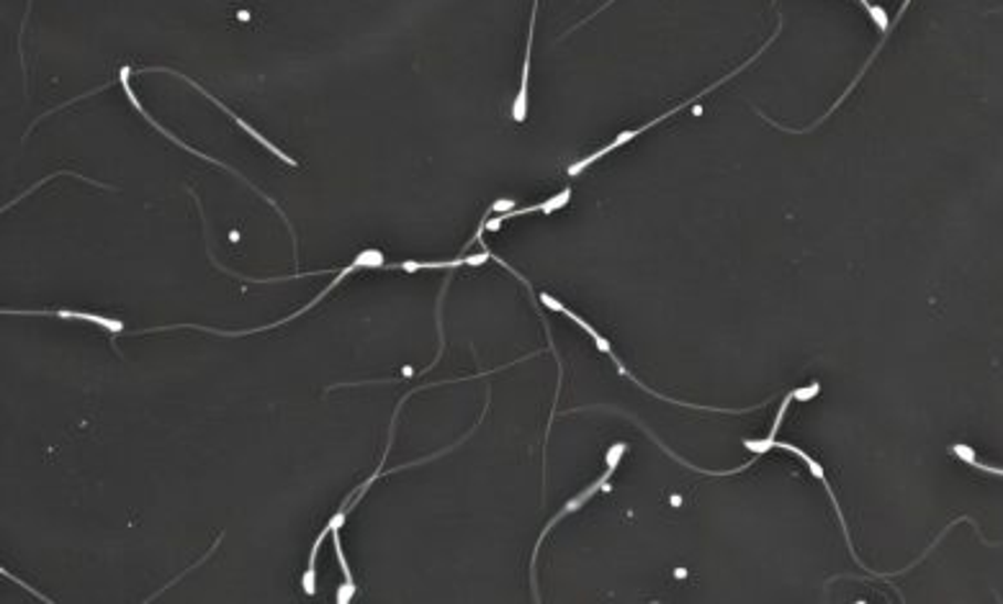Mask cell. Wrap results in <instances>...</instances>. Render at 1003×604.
Segmentation results:
<instances>
[{
    "mask_svg": "<svg viewBox=\"0 0 1003 604\" xmlns=\"http://www.w3.org/2000/svg\"><path fill=\"white\" fill-rule=\"evenodd\" d=\"M360 268H371V271H376V268H389V263H387V261H383L381 250H376V247H368V250H363V253H360V255L356 257V261H352V263L348 265V268H342L340 273H337V276H335L332 284H330V286H327L323 294L315 296V299H312L309 304H304V309H299V311H296V314H292V317H286V319L276 321V325H265V327H255V329H242V332H226V329H214V327H199V325H180V327H160V329H158V332H168V329H201V332H209V335H222V337H242V335L268 332V329L278 327V325H284V321H292V319H296V317H299V314H304V311L315 309V304L323 301V299H325V296L332 292V288L340 286V284H342V280L350 276V273H356V271H360Z\"/></svg>",
    "mask_w": 1003,
    "mask_h": 604,
    "instance_id": "1",
    "label": "cell"
},
{
    "mask_svg": "<svg viewBox=\"0 0 1003 604\" xmlns=\"http://www.w3.org/2000/svg\"><path fill=\"white\" fill-rule=\"evenodd\" d=\"M780 29H782V23H780V27H778V31H774V34H772V39H770V42H767V44H764V46H762V50H759V52H757V54H754V57H751V60H749V62H743V65H741V67H739V70H733V73H731V75H726V77H720V81H718V83H712V85H708V91H703V93H697V96H693V98H689V100H685V104H677V106H674V108H669V112H667V114H662V116H656V119H654V121H648V124H644V127H638V129H633V131H623V135H617V137H615V139H613V142H610V145H605V147H602V150H598V152H592V155H590V157H584V160H579V162H577V165H571V168H569V176H579V172H582V170H587V168H590V165H592V162H598V160H600V157H605V155H608V152H613V150H617V147H623V145H625V142H631V139H636V137H638V135H644V131H648V129H654V127H656V124H662V121H664V119H669V116H674V114H677V112H682V108H687V106H689V104H697V100H700V98H703V96H708V93H710V91H716V88H720V85H724V83H728V81H731V77H733V75H739V73H741V70H747V67H749V65H751V62H754V60H757V57H759V54H762V52H764V50H770V44H772V42H774V39H778V34H780Z\"/></svg>",
    "mask_w": 1003,
    "mask_h": 604,
    "instance_id": "2",
    "label": "cell"
},
{
    "mask_svg": "<svg viewBox=\"0 0 1003 604\" xmlns=\"http://www.w3.org/2000/svg\"><path fill=\"white\" fill-rule=\"evenodd\" d=\"M623 455H625V445H623V443L613 445V448H610V451H608V468H605V474H602V476H600V478H598V481H594V484L587 486V489H584L582 494H579V497L569 499V501H567V505H563V507L559 509V515H556V517H553V520L546 524L543 532H540V538H538V543H536V553H532V559H530V579H532V594H536V600H540V597H538V584H536V559H538V551H540V543H543V538L548 536V532H551V528H556V524H559V522L563 520V517L571 515V512H577V509H579V507H584V505H587V501H590V499L594 497V494H598V491L602 489V486H605V484L610 481V476H613V474H615L617 463H621Z\"/></svg>",
    "mask_w": 1003,
    "mask_h": 604,
    "instance_id": "3",
    "label": "cell"
},
{
    "mask_svg": "<svg viewBox=\"0 0 1003 604\" xmlns=\"http://www.w3.org/2000/svg\"><path fill=\"white\" fill-rule=\"evenodd\" d=\"M137 73H168V75H172V77H180V81L188 83V85H193V88H196V91H201V96H207V98L211 100V104H214L217 108H222V112H224L226 116H230V119H232L234 124H237V127H240V129H245L250 137L257 139V142H261V145L265 147V150H271L273 155L281 157V160H284V162L288 165V168H299V162H296V160H294V157H288V155H286L284 150H278V147H276V145H271V142H268V139H265V137L261 135V131H257L255 127H250V124H247L245 119H240V116H237V114H234V112H232V108H226V106L222 104V100H219V98L211 96V93H209L207 88H201V83H196V81H191V77H188V75H180V73H176V70H170V67H142V70H137Z\"/></svg>",
    "mask_w": 1003,
    "mask_h": 604,
    "instance_id": "4",
    "label": "cell"
},
{
    "mask_svg": "<svg viewBox=\"0 0 1003 604\" xmlns=\"http://www.w3.org/2000/svg\"><path fill=\"white\" fill-rule=\"evenodd\" d=\"M3 314H21V317H60V319H81V321H91V325H98V327H104L106 332H112V335H119L124 332V325L119 319H112V317H101V314H91V311H70V309H57V311H52V309H3Z\"/></svg>",
    "mask_w": 1003,
    "mask_h": 604,
    "instance_id": "5",
    "label": "cell"
},
{
    "mask_svg": "<svg viewBox=\"0 0 1003 604\" xmlns=\"http://www.w3.org/2000/svg\"><path fill=\"white\" fill-rule=\"evenodd\" d=\"M536 15H538V0H532V13H530V29H528V52H525V62H522V81H520V91H517V98L513 104V119L517 124H522L528 119V85H530V52H532V34H536Z\"/></svg>",
    "mask_w": 1003,
    "mask_h": 604,
    "instance_id": "6",
    "label": "cell"
},
{
    "mask_svg": "<svg viewBox=\"0 0 1003 604\" xmlns=\"http://www.w3.org/2000/svg\"><path fill=\"white\" fill-rule=\"evenodd\" d=\"M569 195H571V191L567 188V191H563V193L553 195V199H548V201H543V203H536V206L509 209V211H505V214H502V216L489 219V222L484 224V230H492V232H495V230H499V224H502V222H509V219H517V216H525V214H536V211H543V214H551V211L567 206Z\"/></svg>",
    "mask_w": 1003,
    "mask_h": 604,
    "instance_id": "7",
    "label": "cell"
},
{
    "mask_svg": "<svg viewBox=\"0 0 1003 604\" xmlns=\"http://www.w3.org/2000/svg\"><path fill=\"white\" fill-rule=\"evenodd\" d=\"M952 453L958 455V458H962L965 463H970V466L978 468V470H983V474H991V476H1003V468H996V466H989V463H981L975 458V451L973 448H968V445H952Z\"/></svg>",
    "mask_w": 1003,
    "mask_h": 604,
    "instance_id": "8",
    "label": "cell"
},
{
    "mask_svg": "<svg viewBox=\"0 0 1003 604\" xmlns=\"http://www.w3.org/2000/svg\"><path fill=\"white\" fill-rule=\"evenodd\" d=\"M327 530V528H325ZM327 532H332V540H335V553H337V561H340V569H342V574H345V582H348L352 586V574H350V566H348V561H345V553H342V540H340V532L335 530H327Z\"/></svg>",
    "mask_w": 1003,
    "mask_h": 604,
    "instance_id": "9",
    "label": "cell"
}]
</instances>
